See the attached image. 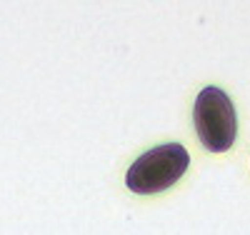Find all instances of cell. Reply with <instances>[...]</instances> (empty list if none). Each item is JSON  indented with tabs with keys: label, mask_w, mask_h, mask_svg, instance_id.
Segmentation results:
<instances>
[{
	"label": "cell",
	"mask_w": 250,
	"mask_h": 235,
	"mask_svg": "<svg viewBox=\"0 0 250 235\" xmlns=\"http://www.w3.org/2000/svg\"><path fill=\"white\" fill-rule=\"evenodd\" d=\"M188 165H190V155L185 148L178 143H165L143 153L130 165L128 175H125V185L138 195L163 193L185 175Z\"/></svg>",
	"instance_id": "6da1fadb"
},
{
	"label": "cell",
	"mask_w": 250,
	"mask_h": 235,
	"mask_svg": "<svg viewBox=\"0 0 250 235\" xmlns=\"http://www.w3.org/2000/svg\"><path fill=\"white\" fill-rule=\"evenodd\" d=\"M193 123L195 133L205 150L210 153H225L230 150L235 135H238V118L235 105L220 88H203L195 98L193 108Z\"/></svg>",
	"instance_id": "7a4b0ae2"
}]
</instances>
